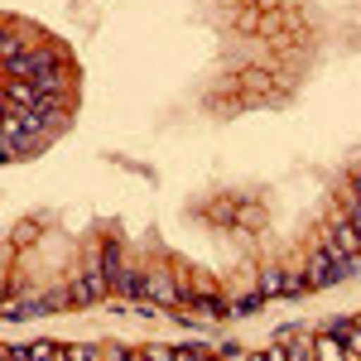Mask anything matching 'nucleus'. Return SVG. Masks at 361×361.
Segmentation results:
<instances>
[{
	"label": "nucleus",
	"instance_id": "obj_1",
	"mask_svg": "<svg viewBox=\"0 0 361 361\" xmlns=\"http://www.w3.org/2000/svg\"><path fill=\"white\" fill-rule=\"evenodd\" d=\"M145 299L159 308H173V304H193V289L173 284V275H145Z\"/></svg>",
	"mask_w": 361,
	"mask_h": 361
},
{
	"label": "nucleus",
	"instance_id": "obj_2",
	"mask_svg": "<svg viewBox=\"0 0 361 361\" xmlns=\"http://www.w3.org/2000/svg\"><path fill=\"white\" fill-rule=\"evenodd\" d=\"M328 250L333 255H361V231L352 217H333L328 222Z\"/></svg>",
	"mask_w": 361,
	"mask_h": 361
},
{
	"label": "nucleus",
	"instance_id": "obj_3",
	"mask_svg": "<svg viewBox=\"0 0 361 361\" xmlns=\"http://www.w3.org/2000/svg\"><path fill=\"white\" fill-rule=\"evenodd\" d=\"M313 357H323V361H333V357H347V337L328 328V333H323L318 342H313Z\"/></svg>",
	"mask_w": 361,
	"mask_h": 361
},
{
	"label": "nucleus",
	"instance_id": "obj_4",
	"mask_svg": "<svg viewBox=\"0 0 361 361\" xmlns=\"http://www.w3.org/2000/svg\"><path fill=\"white\" fill-rule=\"evenodd\" d=\"M116 289H121V294H140V299H145V275H140V270H121V275H116Z\"/></svg>",
	"mask_w": 361,
	"mask_h": 361
},
{
	"label": "nucleus",
	"instance_id": "obj_5",
	"mask_svg": "<svg viewBox=\"0 0 361 361\" xmlns=\"http://www.w3.org/2000/svg\"><path fill=\"white\" fill-rule=\"evenodd\" d=\"M347 357H361V323L347 328Z\"/></svg>",
	"mask_w": 361,
	"mask_h": 361
},
{
	"label": "nucleus",
	"instance_id": "obj_6",
	"mask_svg": "<svg viewBox=\"0 0 361 361\" xmlns=\"http://www.w3.org/2000/svg\"><path fill=\"white\" fill-rule=\"evenodd\" d=\"M352 188H357V197H361V178H357V183H352Z\"/></svg>",
	"mask_w": 361,
	"mask_h": 361
}]
</instances>
